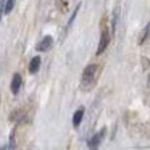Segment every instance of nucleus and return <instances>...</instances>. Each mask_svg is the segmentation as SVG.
<instances>
[{"instance_id":"f257e3e1","label":"nucleus","mask_w":150,"mask_h":150,"mask_svg":"<svg viewBox=\"0 0 150 150\" xmlns=\"http://www.w3.org/2000/svg\"><path fill=\"white\" fill-rule=\"evenodd\" d=\"M98 73H100V66L97 63H91V65L86 66L81 76V91L87 92L94 87V84L97 82Z\"/></svg>"},{"instance_id":"f03ea898","label":"nucleus","mask_w":150,"mask_h":150,"mask_svg":"<svg viewBox=\"0 0 150 150\" xmlns=\"http://www.w3.org/2000/svg\"><path fill=\"white\" fill-rule=\"evenodd\" d=\"M110 33L107 29H102V34H100V42H98V47H97V55H102V53L107 50L108 47V42H110Z\"/></svg>"},{"instance_id":"7ed1b4c3","label":"nucleus","mask_w":150,"mask_h":150,"mask_svg":"<svg viewBox=\"0 0 150 150\" xmlns=\"http://www.w3.org/2000/svg\"><path fill=\"white\" fill-rule=\"evenodd\" d=\"M105 134H107V129H105V127H103V129H100L97 134H94V136L89 139V142H87L89 149H97V147L102 144V140H103Z\"/></svg>"},{"instance_id":"20e7f679","label":"nucleus","mask_w":150,"mask_h":150,"mask_svg":"<svg viewBox=\"0 0 150 150\" xmlns=\"http://www.w3.org/2000/svg\"><path fill=\"white\" fill-rule=\"evenodd\" d=\"M21 86H23V78H21V74H13V79H11V84H10V89H11V94L13 95H18L20 94V89Z\"/></svg>"},{"instance_id":"39448f33","label":"nucleus","mask_w":150,"mask_h":150,"mask_svg":"<svg viewBox=\"0 0 150 150\" xmlns=\"http://www.w3.org/2000/svg\"><path fill=\"white\" fill-rule=\"evenodd\" d=\"M52 44H53V37L52 36H45L39 44H37V50H39V52H47V50L52 47Z\"/></svg>"},{"instance_id":"423d86ee","label":"nucleus","mask_w":150,"mask_h":150,"mask_svg":"<svg viewBox=\"0 0 150 150\" xmlns=\"http://www.w3.org/2000/svg\"><path fill=\"white\" fill-rule=\"evenodd\" d=\"M82 116H84V108H78L74 111V115H73V126L78 127L82 121Z\"/></svg>"},{"instance_id":"0eeeda50","label":"nucleus","mask_w":150,"mask_h":150,"mask_svg":"<svg viewBox=\"0 0 150 150\" xmlns=\"http://www.w3.org/2000/svg\"><path fill=\"white\" fill-rule=\"evenodd\" d=\"M39 68H40V58L39 57H34L29 62V73L31 74H36V73L39 71Z\"/></svg>"},{"instance_id":"6e6552de","label":"nucleus","mask_w":150,"mask_h":150,"mask_svg":"<svg viewBox=\"0 0 150 150\" xmlns=\"http://www.w3.org/2000/svg\"><path fill=\"white\" fill-rule=\"evenodd\" d=\"M15 2L16 0H5V13H10L15 7Z\"/></svg>"},{"instance_id":"1a4fd4ad","label":"nucleus","mask_w":150,"mask_h":150,"mask_svg":"<svg viewBox=\"0 0 150 150\" xmlns=\"http://www.w3.org/2000/svg\"><path fill=\"white\" fill-rule=\"evenodd\" d=\"M149 31H150V28H149V24H147V26L144 28V34L140 36V40H139V44H144L147 39H149Z\"/></svg>"},{"instance_id":"9d476101","label":"nucleus","mask_w":150,"mask_h":150,"mask_svg":"<svg viewBox=\"0 0 150 150\" xmlns=\"http://www.w3.org/2000/svg\"><path fill=\"white\" fill-rule=\"evenodd\" d=\"M79 7H81V5H78V7H76V10L73 11V15H71V18H69V21H68V28H71V24H73V21L76 20V16H78V13H79Z\"/></svg>"},{"instance_id":"9b49d317","label":"nucleus","mask_w":150,"mask_h":150,"mask_svg":"<svg viewBox=\"0 0 150 150\" xmlns=\"http://www.w3.org/2000/svg\"><path fill=\"white\" fill-rule=\"evenodd\" d=\"M4 15H5V0H0V21H2Z\"/></svg>"},{"instance_id":"f8f14e48","label":"nucleus","mask_w":150,"mask_h":150,"mask_svg":"<svg viewBox=\"0 0 150 150\" xmlns=\"http://www.w3.org/2000/svg\"><path fill=\"white\" fill-rule=\"evenodd\" d=\"M0 102H2V98H0Z\"/></svg>"}]
</instances>
